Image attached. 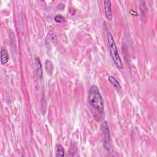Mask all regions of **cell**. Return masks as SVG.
I'll use <instances>...</instances> for the list:
<instances>
[{
	"instance_id": "cell-1",
	"label": "cell",
	"mask_w": 157,
	"mask_h": 157,
	"mask_svg": "<svg viewBox=\"0 0 157 157\" xmlns=\"http://www.w3.org/2000/svg\"><path fill=\"white\" fill-rule=\"evenodd\" d=\"M89 100L90 105L99 112L104 110V102L100 91L96 85H92L89 91Z\"/></svg>"
},
{
	"instance_id": "cell-2",
	"label": "cell",
	"mask_w": 157,
	"mask_h": 157,
	"mask_svg": "<svg viewBox=\"0 0 157 157\" xmlns=\"http://www.w3.org/2000/svg\"><path fill=\"white\" fill-rule=\"evenodd\" d=\"M107 39H108V43H109L110 51H111L112 58L115 63L116 66L117 68H119V69H122L123 68V66L122 62L120 57L119 52H118V50L117 48L115 42L114 41V37L111 33L108 34Z\"/></svg>"
},
{
	"instance_id": "cell-3",
	"label": "cell",
	"mask_w": 157,
	"mask_h": 157,
	"mask_svg": "<svg viewBox=\"0 0 157 157\" xmlns=\"http://www.w3.org/2000/svg\"><path fill=\"white\" fill-rule=\"evenodd\" d=\"M102 130L104 132V138L103 139V145L106 150H109L110 144H111V138H110V133L108 127V125L106 122H103L102 124Z\"/></svg>"
},
{
	"instance_id": "cell-4",
	"label": "cell",
	"mask_w": 157,
	"mask_h": 157,
	"mask_svg": "<svg viewBox=\"0 0 157 157\" xmlns=\"http://www.w3.org/2000/svg\"><path fill=\"white\" fill-rule=\"evenodd\" d=\"M104 11L106 17L108 20H112L113 18V15L111 8V1H104Z\"/></svg>"
},
{
	"instance_id": "cell-5",
	"label": "cell",
	"mask_w": 157,
	"mask_h": 157,
	"mask_svg": "<svg viewBox=\"0 0 157 157\" xmlns=\"http://www.w3.org/2000/svg\"><path fill=\"white\" fill-rule=\"evenodd\" d=\"M9 59L8 52L6 49H2L1 52V63L4 65L8 62Z\"/></svg>"
},
{
	"instance_id": "cell-6",
	"label": "cell",
	"mask_w": 157,
	"mask_h": 157,
	"mask_svg": "<svg viewBox=\"0 0 157 157\" xmlns=\"http://www.w3.org/2000/svg\"><path fill=\"white\" fill-rule=\"evenodd\" d=\"M108 79H109V81L110 82L112 83V84L114 85V87H115L117 90H120V89H121L120 84V83L119 82V81H118L116 79L115 77H114V76H109V78H108Z\"/></svg>"
},
{
	"instance_id": "cell-7",
	"label": "cell",
	"mask_w": 157,
	"mask_h": 157,
	"mask_svg": "<svg viewBox=\"0 0 157 157\" xmlns=\"http://www.w3.org/2000/svg\"><path fill=\"white\" fill-rule=\"evenodd\" d=\"M45 69L49 74H51L53 70V65L50 60H47L45 61Z\"/></svg>"
},
{
	"instance_id": "cell-8",
	"label": "cell",
	"mask_w": 157,
	"mask_h": 157,
	"mask_svg": "<svg viewBox=\"0 0 157 157\" xmlns=\"http://www.w3.org/2000/svg\"><path fill=\"white\" fill-rule=\"evenodd\" d=\"M65 150L62 145L58 144L56 146V156H64Z\"/></svg>"
},
{
	"instance_id": "cell-9",
	"label": "cell",
	"mask_w": 157,
	"mask_h": 157,
	"mask_svg": "<svg viewBox=\"0 0 157 157\" xmlns=\"http://www.w3.org/2000/svg\"><path fill=\"white\" fill-rule=\"evenodd\" d=\"M55 21L57 23H62L65 21V19L61 15H57L55 17Z\"/></svg>"
}]
</instances>
